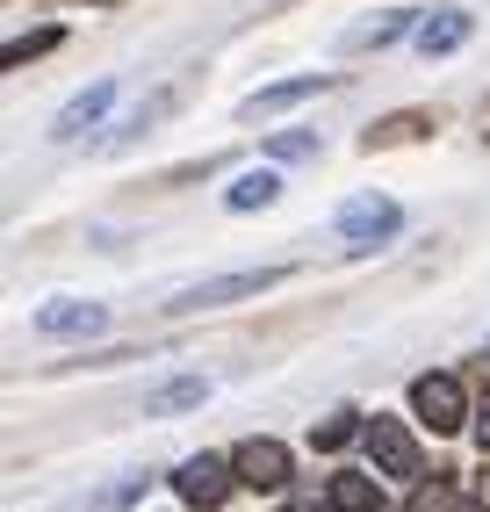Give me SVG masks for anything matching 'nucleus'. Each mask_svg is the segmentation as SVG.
Here are the masks:
<instances>
[{
    "mask_svg": "<svg viewBox=\"0 0 490 512\" xmlns=\"http://www.w3.org/2000/svg\"><path fill=\"white\" fill-rule=\"evenodd\" d=\"M231 469H238V484H253V491H282L289 484V448L282 440H245L231 455Z\"/></svg>",
    "mask_w": 490,
    "mask_h": 512,
    "instance_id": "obj_3",
    "label": "nucleus"
},
{
    "mask_svg": "<svg viewBox=\"0 0 490 512\" xmlns=\"http://www.w3.org/2000/svg\"><path fill=\"white\" fill-rule=\"evenodd\" d=\"M332 512H382V491L368 484V476H332Z\"/></svg>",
    "mask_w": 490,
    "mask_h": 512,
    "instance_id": "obj_11",
    "label": "nucleus"
},
{
    "mask_svg": "<svg viewBox=\"0 0 490 512\" xmlns=\"http://www.w3.org/2000/svg\"><path fill=\"white\" fill-rule=\"evenodd\" d=\"M274 195H282V181H274V174H238L224 202H231V210H267Z\"/></svg>",
    "mask_w": 490,
    "mask_h": 512,
    "instance_id": "obj_13",
    "label": "nucleus"
},
{
    "mask_svg": "<svg viewBox=\"0 0 490 512\" xmlns=\"http://www.w3.org/2000/svg\"><path fill=\"white\" fill-rule=\"evenodd\" d=\"M476 440H483V455H490V390H483V404H476Z\"/></svg>",
    "mask_w": 490,
    "mask_h": 512,
    "instance_id": "obj_18",
    "label": "nucleus"
},
{
    "mask_svg": "<svg viewBox=\"0 0 490 512\" xmlns=\"http://www.w3.org/2000/svg\"><path fill=\"white\" fill-rule=\"evenodd\" d=\"M202 397H209L202 375H181V383H166V390L145 397V412H188V404H202Z\"/></svg>",
    "mask_w": 490,
    "mask_h": 512,
    "instance_id": "obj_12",
    "label": "nucleus"
},
{
    "mask_svg": "<svg viewBox=\"0 0 490 512\" xmlns=\"http://www.w3.org/2000/svg\"><path fill=\"white\" fill-rule=\"evenodd\" d=\"M267 152H274V159H310V152H318V138H310V130H282Z\"/></svg>",
    "mask_w": 490,
    "mask_h": 512,
    "instance_id": "obj_15",
    "label": "nucleus"
},
{
    "mask_svg": "<svg viewBox=\"0 0 490 512\" xmlns=\"http://www.w3.org/2000/svg\"><path fill=\"white\" fill-rule=\"evenodd\" d=\"M51 44H58V29H37V37H15V44H8V65L37 58V51H51Z\"/></svg>",
    "mask_w": 490,
    "mask_h": 512,
    "instance_id": "obj_17",
    "label": "nucleus"
},
{
    "mask_svg": "<svg viewBox=\"0 0 490 512\" xmlns=\"http://www.w3.org/2000/svg\"><path fill=\"white\" fill-rule=\"evenodd\" d=\"M94 8H116V0H94Z\"/></svg>",
    "mask_w": 490,
    "mask_h": 512,
    "instance_id": "obj_20",
    "label": "nucleus"
},
{
    "mask_svg": "<svg viewBox=\"0 0 490 512\" xmlns=\"http://www.w3.org/2000/svg\"><path fill=\"white\" fill-rule=\"evenodd\" d=\"M447 512H490V505H483V498H454Z\"/></svg>",
    "mask_w": 490,
    "mask_h": 512,
    "instance_id": "obj_19",
    "label": "nucleus"
},
{
    "mask_svg": "<svg viewBox=\"0 0 490 512\" xmlns=\"http://www.w3.org/2000/svg\"><path fill=\"white\" fill-rule=\"evenodd\" d=\"M469 29H476V22H469L462 8H447V15H433L426 29H418V51H426V58H440V51H462V44H469Z\"/></svg>",
    "mask_w": 490,
    "mask_h": 512,
    "instance_id": "obj_10",
    "label": "nucleus"
},
{
    "mask_svg": "<svg viewBox=\"0 0 490 512\" xmlns=\"http://www.w3.org/2000/svg\"><path fill=\"white\" fill-rule=\"evenodd\" d=\"M37 332L44 339H80V332H101V303H80V296H58L37 311Z\"/></svg>",
    "mask_w": 490,
    "mask_h": 512,
    "instance_id": "obj_8",
    "label": "nucleus"
},
{
    "mask_svg": "<svg viewBox=\"0 0 490 512\" xmlns=\"http://www.w3.org/2000/svg\"><path fill=\"white\" fill-rule=\"evenodd\" d=\"M282 282V267H245V275H217V282H195L166 303V311H217V303H238V296H260Z\"/></svg>",
    "mask_w": 490,
    "mask_h": 512,
    "instance_id": "obj_1",
    "label": "nucleus"
},
{
    "mask_svg": "<svg viewBox=\"0 0 490 512\" xmlns=\"http://www.w3.org/2000/svg\"><path fill=\"white\" fill-rule=\"evenodd\" d=\"M404 37V15H375V22H361V29H346V51H382V44H397Z\"/></svg>",
    "mask_w": 490,
    "mask_h": 512,
    "instance_id": "obj_14",
    "label": "nucleus"
},
{
    "mask_svg": "<svg viewBox=\"0 0 490 512\" xmlns=\"http://www.w3.org/2000/svg\"><path fill=\"white\" fill-rule=\"evenodd\" d=\"M346 440H354V412H339V419H325L318 426V448L332 455V448H346Z\"/></svg>",
    "mask_w": 490,
    "mask_h": 512,
    "instance_id": "obj_16",
    "label": "nucleus"
},
{
    "mask_svg": "<svg viewBox=\"0 0 490 512\" xmlns=\"http://www.w3.org/2000/svg\"><path fill=\"white\" fill-rule=\"evenodd\" d=\"M231 484H238V476H231L217 455H195V462H181V476H173V491H181L188 505H202V512H209V505H224Z\"/></svg>",
    "mask_w": 490,
    "mask_h": 512,
    "instance_id": "obj_5",
    "label": "nucleus"
},
{
    "mask_svg": "<svg viewBox=\"0 0 490 512\" xmlns=\"http://www.w3.org/2000/svg\"><path fill=\"white\" fill-rule=\"evenodd\" d=\"M397 224H404V217H397V202H390V195H354V202L339 210V238H346L354 253L382 246V238H390Z\"/></svg>",
    "mask_w": 490,
    "mask_h": 512,
    "instance_id": "obj_2",
    "label": "nucleus"
},
{
    "mask_svg": "<svg viewBox=\"0 0 490 512\" xmlns=\"http://www.w3.org/2000/svg\"><path fill=\"white\" fill-rule=\"evenodd\" d=\"M411 404H418V419H426L433 433H454V426H462V383H454V375H418V383H411Z\"/></svg>",
    "mask_w": 490,
    "mask_h": 512,
    "instance_id": "obj_4",
    "label": "nucleus"
},
{
    "mask_svg": "<svg viewBox=\"0 0 490 512\" xmlns=\"http://www.w3.org/2000/svg\"><path fill=\"white\" fill-rule=\"evenodd\" d=\"M109 101H116V80H94L87 94H73V101H65V109H58L51 138H65V145H73V138H87V130H94L101 116H109Z\"/></svg>",
    "mask_w": 490,
    "mask_h": 512,
    "instance_id": "obj_6",
    "label": "nucleus"
},
{
    "mask_svg": "<svg viewBox=\"0 0 490 512\" xmlns=\"http://www.w3.org/2000/svg\"><path fill=\"white\" fill-rule=\"evenodd\" d=\"M368 455L382 462V476H418V448H411V433L397 426V419H368Z\"/></svg>",
    "mask_w": 490,
    "mask_h": 512,
    "instance_id": "obj_7",
    "label": "nucleus"
},
{
    "mask_svg": "<svg viewBox=\"0 0 490 512\" xmlns=\"http://www.w3.org/2000/svg\"><path fill=\"white\" fill-rule=\"evenodd\" d=\"M325 87H332L325 73H303V80H282V87H260L253 101H245V116H282V109H296V101L325 94Z\"/></svg>",
    "mask_w": 490,
    "mask_h": 512,
    "instance_id": "obj_9",
    "label": "nucleus"
}]
</instances>
